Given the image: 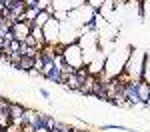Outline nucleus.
Returning a JSON list of instances; mask_svg holds the SVG:
<instances>
[{
	"mask_svg": "<svg viewBox=\"0 0 150 132\" xmlns=\"http://www.w3.org/2000/svg\"><path fill=\"white\" fill-rule=\"evenodd\" d=\"M132 52V46H124V48H110L106 50V62H104V78L110 80V78H118L124 66H126V60Z\"/></svg>",
	"mask_w": 150,
	"mask_h": 132,
	"instance_id": "obj_1",
	"label": "nucleus"
},
{
	"mask_svg": "<svg viewBox=\"0 0 150 132\" xmlns=\"http://www.w3.org/2000/svg\"><path fill=\"white\" fill-rule=\"evenodd\" d=\"M144 58H146V50L142 48H132L130 56L124 66V76L128 80H142V70H144Z\"/></svg>",
	"mask_w": 150,
	"mask_h": 132,
	"instance_id": "obj_2",
	"label": "nucleus"
},
{
	"mask_svg": "<svg viewBox=\"0 0 150 132\" xmlns=\"http://www.w3.org/2000/svg\"><path fill=\"white\" fill-rule=\"evenodd\" d=\"M96 14H98V10H94L90 4H84V6H80V8H74V10L68 12V22L74 24L76 28H82L86 22L94 20Z\"/></svg>",
	"mask_w": 150,
	"mask_h": 132,
	"instance_id": "obj_3",
	"label": "nucleus"
},
{
	"mask_svg": "<svg viewBox=\"0 0 150 132\" xmlns=\"http://www.w3.org/2000/svg\"><path fill=\"white\" fill-rule=\"evenodd\" d=\"M62 58H64V62H66L68 66H72L74 70L84 68V54H82V48H80L78 42L64 46V50H62Z\"/></svg>",
	"mask_w": 150,
	"mask_h": 132,
	"instance_id": "obj_4",
	"label": "nucleus"
},
{
	"mask_svg": "<svg viewBox=\"0 0 150 132\" xmlns=\"http://www.w3.org/2000/svg\"><path fill=\"white\" fill-rule=\"evenodd\" d=\"M78 38H80V28H76L68 20H62L60 22V44L62 46H68V44L78 42Z\"/></svg>",
	"mask_w": 150,
	"mask_h": 132,
	"instance_id": "obj_5",
	"label": "nucleus"
},
{
	"mask_svg": "<svg viewBox=\"0 0 150 132\" xmlns=\"http://www.w3.org/2000/svg\"><path fill=\"white\" fill-rule=\"evenodd\" d=\"M42 30H44L46 44H50V46H58V44H60V20L50 18V20L42 26Z\"/></svg>",
	"mask_w": 150,
	"mask_h": 132,
	"instance_id": "obj_6",
	"label": "nucleus"
},
{
	"mask_svg": "<svg viewBox=\"0 0 150 132\" xmlns=\"http://www.w3.org/2000/svg\"><path fill=\"white\" fill-rule=\"evenodd\" d=\"M10 32H12V36H14V40L24 42V40L30 36V32H32V24L26 22V20H18V22H14L10 26Z\"/></svg>",
	"mask_w": 150,
	"mask_h": 132,
	"instance_id": "obj_7",
	"label": "nucleus"
},
{
	"mask_svg": "<svg viewBox=\"0 0 150 132\" xmlns=\"http://www.w3.org/2000/svg\"><path fill=\"white\" fill-rule=\"evenodd\" d=\"M124 90H126V100L128 106H140L142 100H140V90H138V80H128L124 84Z\"/></svg>",
	"mask_w": 150,
	"mask_h": 132,
	"instance_id": "obj_8",
	"label": "nucleus"
},
{
	"mask_svg": "<svg viewBox=\"0 0 150 132\" xmlns=\"http://www.w3.org/2000/svg\"><path fill=\"white\" fill-rule=\"evenodd\" d=\"M116 8H118V2L116 0H106L102 6H100V10H98V14L102 16L104 20H112L114 18V12Z\"/></svg>",
	"mask_w": 150,
	"mask_h": 132,
	"instance_id": "obj_9",
	"label": "nucleus"
},
{
	"mask_svg": "<svg viewBox=\"0 0 150 132\" xmlns=\"http://www.w3.org/2000/svg\"><path fill=\"white\" fill-rule=\"evenodd\" d=\"M34 62L36 58H30V56H22V60L18 64H14V70H20V72H30L34 68Z\"/></svg>",
	"mask_w": 150,
	"mask_h": 132,
	"instance_id": "obj_10",
	"label": "nucleus"
},
{
	"mask_svg": "<svg viewBox=\"0 0 150 132\" xmlns=\"http://www.w3.org/2000/svg\"><path fill=\"white\" fill-rule=\"evenodd\" d=\"M50 18H52V16H50L46 10H40V12H38V16H36V18H34L30 24H32V26H40V28H42V26H44V24H46Z\"/></svg>",
	"mask_w": 150,
	"mask_h": 132,
	"instance_id": "obj_11",
	"label": "nucleus"
},
{
	"mask_svg": "<svg viewBox=\"0 0 150 132\" xmlns=\"http://www.w3.org/2000/svg\"><path fill=\"white\" fill-rule=\"evenodd\" d=\"M30 34H32V36L36 38V40H38V44H40L42 48L46 46V38H44V30H42L40 26H32V32H30Z\"/></svg>",
	"mask_w": 150,
	"mask_h": 132,
	"instance_id": "obj_12",
	"label": "nucleus"
},
{
	"mask_svg": "<svg viewBox=\"0 0 150 132\" xmlns=\"http://www.w3.org/2000/svg\"><path fill=\"white\" fill-rule=\"evenodd\" d=\"M142 80L150 84V50H146V58H144V70H142Z\"/></svg>",
	"mask_w": 150,
	"mask_h": 132,
	"instance_id": "obj_13",
	"label": "nucleus"
},
{
	"mask_svg": "<svg viewBox=\"0 0 150 132\" xmlns=\"http://www.w3.org/2000/svg\"><path fill=\"white\" fill-rule=\"evenodd\" d=\"M52 6H54V12L56 10L70 12V0H52Z\"/></svg>",
	"mask_w": 150,
	"mask_h": 132,
	"instance_id": "obj_14",
	"label": "nucleus"
},
{
	"mask_svg": "<svg viewBox=\"0 0 150 132\" xmlns=\"http://www.w3.org/2000/svg\"><path fill=\"white\" fill-rule=\"evenodd\" d=\"M140 18H150V0H140Z\"/></svg>",
	"mask_w": 150,
	"mask_h": 132,
	"instance_id": "obj_15",
	"label": "nucleus"
},
{
	"mask_svg": "<svg viewBox=\"0 0 150 132\" xmlns=\"http://www.w3.org/2000/svg\"><path fill=\"white\" fill-rule=\"evenodd\" d=\"M22 114H24V106H22V104L12 102V106H10V116H12V118H20Z\"/></svg>",
	"mask_w": 150,
	"mask_h": 132,
	"instance_id": "obj_16",
	"label": "nucleus"
},
{
	"mask_svg": "<svg viewBox=\"0 0 150 132\" xmlns=\"http://www.w3.org/2000/svg\"><path fill=\"white\" fill-rule=\"evenodd\" d=\"M102 130H124V132H134L132 128H128V126H122V124H104Z\"/></svg>",
	"mask_w": 150,
	"mask_h": 132,
	"instance_id": "obj_17",
	"label": "nucleus"
},
{
	"mask_svg": "<svg viewBox=\"0 0 150 132\" xmlns=\"http://www.w3.org/2000/svg\"><path fill=\"white\" fill-rule=\"evenodd\" d=\"M50 4H52V0H38V2H36V10H46L48 6H50Z\"/></svg>",
	"mask_w": 150,
	"mask_h": 132,
	"instance_id": "obj_18",
	"label": "nucleus"
},
{
	"mask_svg": "<svg viewBox=\"0 0 150 132\" xmlns=\"http://www.w3.org/2000/svg\"><path fill=\"white\" fill-rule=\"evenodd\" d=\"M106 0H86V4H90L94 10H100V6H102Z\"/></svg>",
	"mask_w": 150,
	"mask_h": 132,
	"instance_id": "obj_19",
	"label": "nucleus"
},
{
	"mask_svg": "<svg viewBox=\"0 0 150 132\" xmlns=\"http://www.w3.org/2000/svg\"><path fill=\"white\" fill-rule=\"evenodd\" d=\"M86 4V0H70V10H74V8H80Z\"/></svg>",
	"mask_w": 150,
	"mask_h": 132,
	"instance_id": "obj_20",
	"label": "nucleus"
},
{
	"mask_svg": "<svg viewBox=\"0 0 150 132\" xmlns=\"http://www.w3.org/2000/svg\"><path fill=\"white\" fill-rule=\"evenodd\" d=\"M10 100H6V98H2V96H0V112H2V110H8V108H10Z\"/></svg>",
	"mask_w": 150,
	"mask_h": 132,
	"instance_id": "obj_21",
	"label": "nucleus"
},
{
	"mask_svg": "<svg viewBox=\"0 0 150 132\" xmlns=\"http://www.w3.org/2000/svg\"><path fill=\"white\" fill-rule=\"evenodd\" d=\"M20 46H22V42L12 40V42H10V52H20Z\"/></svg>",
	"mask_w": 150,
	"mask_h": 132,
	"instance_id": "obj_22",
	"label": "nucleus"
},
{
	"mask_svg": "<svg viewBox=\"0 0 150 132\" xmlns=\"http://www.w3.org/2000/svg\"><path fill=\"white\" fill-rule=\"evenodd\" d=\"M38 94L42 96V98H50V92H48L46 88H38Z\"/></svg>",
	"mask_w": 150,
	"mask_h": 132,
	"instance_id": "obj_23",
	"label": "nucleus"
},
{
	"mask_svg": "<svg viewBox=\"0 0 150 132\" xmlns=\"http://www.w3.org/2000/svg\"><path fill=\"white\" fill-rule=\"evenodd\" d=\"M116 2H128V0H116Z\"/></svg>",
	"mask_w": 150,
	"mask_h": 132,
	"instance_id": "obj_24",
	"label": "nucleus"
},
{
	"mask_svg": "<svg viewBox=\"0 0 150 132\" xmlns=\"http://www.w3.org/2000/svg\"><path fill=\"white\" fill-rule=\"evenodd\" d=\"M2 130H4V128H2V126H0V132H2Z\"/></svg>",
	"mask_w": 150,
	"mask_h": 132,
	"instance_id": "obj_25",
	"label": "nucleus"
},
{
	"mask_svg": "<svg viewBox=\"0 0 150 132\" xmlns=\"http://www.w3.org/2000/svg\"><path fill=\"white\" fill-rule=\"evenodd\" d=\"M2 132H8V130H2Z\"/></svg>",
	"mask_w": 150,
	"mask_h": 132,
	"instance_id": "obj_26",
	"label": "nucleus"
},
{
	"mask_svg": "<svg viewBox=\"0 0 150 132\" xmlns=\"http://www.w3.org/2000/svg\"><path fill=\"white\" fill-rule=\"evenodd\" d=\"M22 132H28V130H22Z\"/></svg>",
	"mask_w": 150,
	"mask_h": 132,
	"instance_id": "obj_27",
	"label": "nucleus"
},
{
	"mask_svg": "<svg viewBox=\"0 0 150 132\" xmlns=\"http://www.w3.org/2000/svg\"><path fill=\"white\" fill-rule=\"evenodd\" d=\"M148 104H150V100H148Z\"/></svg>",
	"mask_w": 150,
	"mask_h": 132,
	"instance_id": "obj_28",
	"label": "nucleus"
}]
</instances>
